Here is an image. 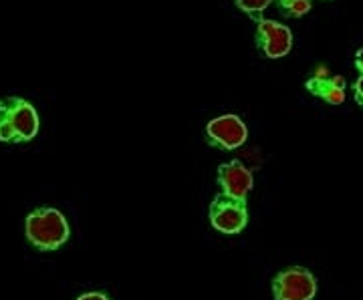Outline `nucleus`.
I'll return each mask as SVG.
<instances>
[{
	"label": "nucleus",
	"mask_w": 363,
	"mask_h": 300,
	"mask_svg": "<svg viewBox=\"0 0 363 300\" xmlns=\"http://www.w3.org/2000/svg\"><path fill=\"white\" fill-rule=\"evenodd\" d=\"M69 224L59 209L43 206L33 209L25 220L26 242L39 252H55L69 240Z\"/></svg>",
	"instance_id": "obj_1"
},
{
	"label": "nucleus",
	"mask_w": 363,
	"mask_h": 300,
	"mask_svg": "<svg viewBox=\"0 0 363 300\" xmlns=\"http://www.w3.org/2000/svg\"><path fill=\"white\" fill-rule=\"evenodd\" d=\"M39 133V115L30 101L23 97L0 99V142L26 144Z\"/></svg>",
	"instance_id": "obj_2"
},
{
	"label": "nucleus",
	"mask_w": 363,
	"mask_h": 300,
	"mask_svg": "<svg viewBox=\"0 0 363 300\" xmlns=\"http://www.w3.org/2000/svg\"><path fill=\"white\" fill-rule=\"evenodd\" d=\"M271 290L274 300H313L317 294V278L303 266H289L274 275Z\"/></svg>",
	"instance_id": "obj_3"
},
{
	"label": "nucleus",
	"mask_w": 363,
	"mask_h": 300,
	"mask_svg": "<svg viewBox=\"0 0 363 300\" xmlns=\"http://www.w3.org/2000/svg\"><path fill=\"white\" fill-rule=\"evenodd\" d=\"M208 218L216 232L224 236L240 234L248 224L247 202L218 194L210 202Z\"/></svg>",
	"instance_id": "obj_4"
},
{
	"label": "nucleus",
	"mask_w": 363,
	"mask_h": 300,
	"mask_svg": "<svg viewBox=\"0 0 363 300\" xmlns=\"http://www.w3.org/2000/svg\"><path fill=\"white\" fill-rule=\"evenodd\" d=\"M206 144L214 149H222V151H234L240 145H245L248 137V129L245 121L238 115H220V117L210 119L206 123V131H204Z\"/></svg>",
	"instance_id": "obj_5"
},
{
	"label": "nucleus",
	"mask_w": 363,
	"mask_h": 300,
	"mask_svg": "<svg viewBox=\"0 0 363 300\" xmlns=\"http://www.w3.org/2000/svg\"><path fill=\"white\" fill-rule=\"evenodd\" d=\"M255 42L267 59H281L291 51L293 47V35L291 28L279 21H259Z\"/></svg>",
	"instance_id": "obj_6"
},
{
	"label": "nucleus",
	"mask_w": 363,
	"mask_h": 300,
	"mask_svg": "<svg viewBox=\"0 0 363 300\" xmlns=\"http://www.w3.org/2000/svg\"><path fill=\"white\" fill-rule=\"evenodd\" d=\"M216 183L220 188V194L247 202L248 194L255 185V178H252V171L248 170L240 159H233L218 166Z\"/></svg>",
	"instance_id": "obj_7"
},
{
	"label": "nucleus",
	"mask_w": 363,
	"mask_h": 300,
	"mask_svg": "<svg viewBox=\"0 0 363 300\" xmlns=\"http://www.w3.org/2000/svg\"><path fill=\"white\" fill-rule=\"evenodd\" d=\"M305 89L311 93L313 97L323 99L329 105H341L345 101V91H347V83L341 75L327 73L325 67H321L313 77L305 81Z\"/></svg>",
	"instance_id": "obj_8"
},
{
	"label": "nucleus",
	"mask_w": 363,
	"mask_h": 300,
	"mask_svg": "<svg viewBox=\"0 0 363 300\" xmlns=\"http://www.w3.org/2000/svg\"><path fill=\"white\" fill-rule=\"evenodd\" d=\"M274 4L286 18H301L311 11V0H274Z\"/></svg>",
	"instance_id": "obj_9"
},
{
	"label": "nucleus",
	"mask_w": 363,
	"mask_h": 300,
	"mask_svg": "<svg viewBox=\"0 0 363 300\" xmlns=\"http://www.w3.org/2000/svg\"><path fill=\"white\" fill-rule=\"evenodd\" d=\"M233 2L238 6V11H242L259 23V21H262V13L267 11V6L272 0H233Z\"/></svg>",
	"instance_id": "obj_10"
},
{
	"label": "nucleus",
	"mask_w": 363,
	"mask_h": 300,
	"mask_svg": "<svg viewBox=\"0 0 363 300\" xmlns=\"http://www.w3.org/2000/svg\"><path fill=\"white\" fill-rule=\"evenodd\" d=\"M353 99L363 109V77H359L353 83Z\"/></svg>",
	"instance_id": "obj_11"
},
{
	"label": "nucleus",
	"mask_w": 363,
	"mask_h": 300,
	"mask_svg": "<svg viewBox=\"0 0 363 300\" xmlns=\"http://www.w3.org/2000/svg\"><path fill=\"white\" fill-rule=\"evenodd\" d=\"M75 300H111L105 292H99V290H93V292H85V294H81Z\"/></svg>",
	"instance_id": "obj_12"
},
{
	"label": "nucleus",
	"mask_w": 363,
	"mask_h": 300,
	"mask_svg": "<svg viewBox=\"0 0 363 300\" xmlns=\"http://www.w3.org/2000/svg\"><path fill=\"white\" fill-rule=\"evenodd\" d=\"M353 65H355V71L359 73V77H363V49L355 52V61H353Z\"/></svg>",
	"instance_id": "obj_13"
}]
</instances>
